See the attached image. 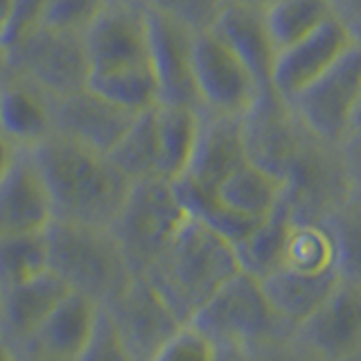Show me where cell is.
<instances>
[{"label": "cell", "mask_w": 361, "mask_h": 361, "mask_svg": "<svg viewBox=\"0 0 361 361\" xmlns=\"http://www.w3.org/2000/svg\"><path fill=\"white\" fill-rule=\"evenodd\" d=\"M142 5L169 18H176L190 30L203 32L214 25V20L226 7V0H142Z\"/></svg>", "instance_id": "34"}, {"label": "cell", "mask_w": 361, "mask_h": 361, "mask_svg": "<svg viewBox=\"0 0 361 361\" xmlns=\"http://www.w3.org/2000/svg\"><path fill=\"white\" fill-rule=\"evenodd\" d=\"M158 106L138 113L122 135V140L109 152L116 163L131 180L161 176V140H158ZM163 178V176H161Z\"/></svg>", "instance_id": "26"}, {"label": "cell", "mask_w": 361, "mask_h": 361, "mask_svg": "<svg viewBox=\"0 0 361 361\" xmlns=\"http://www.w3.org/2000/svg\"><path fill=\"white\" fill-rule=\"evenodd\" d=\"M73 289L54 274L43 271L41 276L20 282V285L3 291V314H0V332L14 345L37 330L56 305Z\"/></svg>", "instance_id": "21"}, {"label": "cell", "mask_w": 361, "mask_h": 361, "mask_svg": "<svg viewBox=\"0 0 361 361\" xmlns=\"http://www.w3.org/2000/svg\"><path fill=\"white\" fill-rule=\"evenodd\" d=\"M210 30L246 63V68L255 77V82L262 88V93L274 90L278 45L271 37L267 9L226 5Z\"/></svg>", "instance_id": "19"}, {"label": "cell", "mask_w": 361, "mask_h": 361, "mask_svg": "<svg viewBox=\"0 0 361 361\" xmlns=\"http://www.w3.org/2000/svg\"><path fill=\"white\" fill-rule=\"evenodd\" d=\"M158 140H161V176L176 180L183 176L195 149L199 113L190 106L158 104Z\"/></svg>", "instance_id": "27"}, {"label": "cell", "mask_w": 361, "mask_h": 361, "mask_svg": "<svg viewBox=\"0 0 361 361\" xmlns=\"http://www.w3.org/2000/svg\"><path fill=\"white\" fill-rule=\"evenodd\" d=\"M99 307L79 291H71L45 316L25 341L16 345L18 361H77L88 343Z\"/></svg>", "instance_id": "17"}, {"label": "cell", "mask_w": 361, "mask_h": 361, "mask_svg": "<svg viewBox=\"0 0 361 361\" xmlns=\"http://www.w3.org/2000/svg\"><path fill=\"white\" fill-rule=\"evenodd\" d=\"M195 82L201 111L244 116L262 95L246 63L212 30L195 34Z\"/></svg>", "instance_id": "9"}, {"label": "cell", "mask_w": 361, "mask_h": 361, "mask_svg": "<svg viewBox=\"0 0 361 361\" xmlns=\"http://www.w3.org/2000/svg\"><path fill=\"white\" fill-rule=\"evenodd\" d=\"M355 32H357V37L361 39V23H359V25H355Z\"/></svg>", "instance_id": "48"}, {"label": "cell", "mask_w": 361, "mask_h": 361, "mask_svg": "<svg viewBox=\"0 0 361 361\" xmlns=\"http://www.w3.org/2000/svg\"><path fill=\"white\" fill-rule=\"evenodd\" d=\"M325 226L334 240L338 276L361 287V201L353 195L325 219Z\"/></svg>", "instance_id": "32"}, {"label": "cell", "mask_w": 361, "mask_h": 361, "mask_svg": "<svg viewBox=\"0 0 361 361\" xmlns=\"http://www.w3.org/2000/svg\"><path fill=\"white\" fill-rule=\"evenodd\" d=\"M54 219L50 190L37 158L18 149L0 180V235L45 231Z\"/></svg>", "instance_id": "18"}, {"label": "cell", "mask_w": 361, "mask_h": 361, "mask_svg": "<svg viewBox=\"0 0 361 361\" xmlns=\"http://www.w3.org/2000/svg\"><path fill=\"white\" fill-rule=\"evenodd\" d=\"M0 314H3V289H0Z\"/></svg>", "instance_id": "49"}, {"label": "cell", "mask_w": 361, "mask_h": 361, "mask_svg": "<svg viewBox=\"0 0 361 361\" xmlns=\"http://www.w3.org/2000/svg\"><path fill=\"white\" fill-rule=\"evenodd\" d=\"M348 163H350V178H353V195L361 201V149L359 147H345Z\"/></svg>", "instance_id": "37"}, {"label": "cell", "mask_w": 361, "mask_h": 361, "mask_svg": "<svg viewBox=\"0 0 361 361\" xmlns=\"http://www.w3.org/2000/svg\"><path fill=\"white\" fill-rule=\"evenodd\" d=\"M285 185L255 163H244L217 188L214 197L228 210L251 219H264L282 201Z\"/></svg>", "instance_id": "24"}, {"label": "cell", "mask_w": 361, "mask_h": 361, "mask_svg": "<svg viewBox=\"0 0 361 361\" xmlns=\"http://www.w3.org/2000/svg\"><path fill=\"white\" fill-rule=\"evenodd\" d=\"M77 361H140L133 355V350L118 332L116 323L104 307H99L97 321L90 332L88 343L79 353Z\"/></svg>", "instance_id": "33"}, {"label": "cell", "mask_w": 361, "mask_h": 361, "mask_svg": "<svg viewBox=\"0 0 361 361\" xmlns=\"http://www.w3.org/2000/svg\"><path fill=\"white\" fill-rule=\"evenodd\" d=\"M9 77V54H7V45L0 39V84Z\"/></svg>", "instance_id": "44"}, {"label": "cell", "mask_w": 361, "mask_h": 361, "mask_svg": "<svg viewBox=\"0 0 361 361\" xmlns=\"http://www.w3.org/2000/svg\"><path fill=\"white\" fill-rule=\"evenodd\" d=\"M282 201L293 221H325L353 197L345 145L305 129L282 172Z\"/></svg>", "instance_id": "5"}, {"label": "cell", "mask_w": 361, "mask_h": 361, "mask_svg": "<svg viewBox=\"0 0 361 361\" xmlns=\"http://www.w3.org/2000/svg\"><path fill=\"white\" fill-rule=\"evenodd\" d=\"M341 361H361V350H359V353H355V355H350V357L341 359Z\"/></svg>", "instance_id": "46"}, {"label": "cell", "mask_w": 361, "mask_h": 361, "mask_svg": "<svg viewBox=\"0 0 361 361\" xmlns=\"http://www.w3.org/2000/svg\"><path fill=\"white\" fill-rule=\"evenodd\" d=\"M185 219L188 210L178 197L174 180L154 176L133 180L111 231L127 255L133 274L145 276Z\"/></svg>", "instance_id": "6"}, {"label": "cell", "mask_w": 361, "mask_h": 361, "mask_svg": "<svg viewBox=\"0 0 361 361\" xmlns=\"http://www.w3.org/2000/svg\"><path fill=\"white\" fill-rule=\"evenodd\" d=\"M30 152L48 183L54 219L102 228L116 224L133 180L109 154L56 131Z\"/></svg>", "instance_id": "1"}, {"label": "cell", "mask_w": 361, "mask_h": 361, "mask_svg": "<svg viewBox=\"0 0 361 361\" xmlns=\"http://www.w3.org/2000/svg\"><path fill=\"white\" fill-rule=\"evenodd\" d=\"M149 14V61L154 68L161 104L201 111L195 82V30L176 18L147 7Z\"/></svg>", "instance_id": "12"}, {"label": "cell", "mask_w": 361, "mask_h": 361, "mask_svg": "<svg viewBox=\"0 0 361 361\" xmlns=\"http://www.w3.org/2000/svg\"><path fill=\"white\" fill-rule=\"evenodd\" d=\"M338 16L336 0H278L267 9V23L278 52Z\"/></svg>", "instance_id": "30"}, {"label": "cell", "mask_w": 361, "mask_h": 361, "mask_svg": "<svg viewBox=\"0 0 361 361\" xmlns=\"http://www.w3.org/2000/svg\"><path fill=\"white\" fill-rule=\"evenodd\" d=\"M338 282H341V276L336 269L321 271V274H302V271L278 267L259 280V285L274 310L296 330V325L310 319L321 307Z\"/></svg>", "instance_id": "22"}, {"label": "cell", "mask_w": 361, "mask_h": 361, "mask_svg": "<svg viewBox=\"0 0 361 361\" xmlns=\"http://www.w3.org/2000/svg\"><path fill=\"white\" fill-rule=\"evenodd\" d=\"M291 224L293 219L289 214V208L285 206V201H280L278 208L267 214L251 231V235L235 244V253L237 259H240L242 271L251 274L257 280H262L271 271H276L282 262V255H285Z\"/></svg>", "instance_id": "25"}, {"label": "cell", "mask_w": 361, "mask_h": 361, "mask_svg": "<svg viewBox=\"0 0 361 361\" xmlns=\"http://www.w3.org/2000/svg\"><path fill=\"white\" fill-rule=\"evenodd\" d=\"M152 361H212V343L192 325H180Z\"/></svg>", "instance_id": "35"}, {"label": "cell", "mask_w": 361, "mask_h": 361, "mask_svg": "<svg viewBox=\"0 0 361 361\" xmlns=\"http://www.w3.org/2000/svg\"><path fill=\"white\" fill-rule=\"evenodd\" d=\"M210 343H231L244 350L276 338L293 336L289 325L269 302L259 280L246 271L235 274L188 321Z\"/></svg>", "instance_id": "4"}, {"label": "cell", "mask_w": 361, "mask_h": 361, "mask_svg": "<svg viewBox=\"0 0 361 361\" xmlns=\"http://www.w3.org/2000/svg\"><path fill=\"white\" fill-rule=\"evenodd\" d=\"M90 75L149 63V14L142 3L106 0L84 32Z\"/></svg>", "instance_id": "10"}, {"label": "cell", "mask_w": 361, "mask_h": 361, "mask_svg": "<svg viewBox=\"0 0 361 361\" xmlns=\"http://www.w3.org/2000/svg\"><path fill=\"white\" fill-rule=\"evenodd\" d=\"M106 0H16V11L5 34V43L34 27L86 32Z\"/></svg>", "instance_id": "23"}, {"label": "cell", "mask_w": 361, "mask_h": 361, "mask_svg": "<svg viewBox=\"0 0 361 361\" xmlns=\"http://www.w3.org/2000/svg\"><path fill=\"white\" fill-rule=\"evenodd\" d=\"M48 269V228L0 235V289L3 291L37 278Z\"/></svg>", "instance_id": "28"}, {"label": "cell", "mask_w": 361, "mask_h": 361, "mask_svg": "<svg viewBox=\"0 0 361 361\" xmlns=\"http://www.w3.org/2000/svg\"><path fill=\"white\" fill-rule=\"evenodd\" d=\"M9 75H18L45 95L63 97L90 82V59L82 32L34 27L5 43Z\"/></svg>", "instance_id": "7"}, {"label": "cell", "mask_w": 361, "mask_h": 361, "mask_svg": "<svg viewBox=\"0 0 361 361\" xmlns=\"http://www.w3.org/2000/svg\"><path fill=\"white\" fill-rule=\"evenodd\" d=\"M127 3H142V0H127Z\"/></svg>", "instance_id": "50"}, {"label": "cell", "mask_w": 361, "mask_h": 361, "mask_svg": "<svg viewBox=\"0 0 361 361\" xmlns=\"http://www.w3.org/2000/svg\"><path fill=\"white\" fill-rule=\"evenodd\" d=\"M338 14H341L350 25H359L361 23V0H336Z\"/></svg>", "instance_id": "39"}, {"label": "cell", "mask_w": 361, "mask_h": 361, "mask_svg": "<svg viewBox=\"0 0 361 361\" xmlns=\"http://www.w3.org/2000/svg\"><path fill=\"white\" fill-rule=\"evenodd\" d=\"M0 133L16 149H34L54 133L52 97L18 75L0 84Z\"/></svg>", "instance_id": "20"}, {"label": "cell", "mask_w": 361, "mask_h": 361, "mask_svg": "<svg viewBox=\"0 0 361 361\" xmlns=\"http://www.w3.org/2000/svg\"><path fill=\"white\" fill-rule=\"evenodd\" d=\"M18 149L14 145H11L3 133H0V180H3V176L7 174V169L11 167V163H14Z\"/></svg>", "instance_id": "40"}, {"label": "cell", "mask_w": 361, "mask_h": 361, "mask_svg": "<svg viewBox=\"0 0 361 361\" xmlns=\"http://www.w3.org/2000/svg\"><path fill=\"white\" fill-rule=\"evenodd\" d=\"M135 116L138 113L106 99L90 86L52 99L54 131L104 154L122 140Z\"/></svg>", "instance_id": "16"}, {"label": "cell", "mask_w": 361, "mask_h": 361, "mask_svg": "<svg viewBox=\"0 0 361 361\" xmlns=\"http://www.w3.org/2000/svg\"><path fill=\"white\" fill-rule=\"evenodd\" d=\"M16 11V0H0V39H5V34L11 25Z\"/></svg>", "instance_id": "41"}, {"label": "cell", "mask_w": 361, "mask_h": 361, "mask_svg": "<svg viewBox=\"0 0 361 361\" xmlns=\"http://www.w3.org/2000/svg\"><path fill=\"white\" fill-rule=\"evenodd\" d=\"M305 355L293 341V336L276 338V341L262 343L257 348L246 350V361H302Z\"/></svg>", "instance_id": "36"}, {"label": "cell", "mask_w": 361, "mask_h": 361, "mask_svg": "<svg viewBox=\"0 0 361 361\" xmlns=\"http://www.w3.org/2000/svg\"><path fill=\"white\" fill-rule=\"evenodd\" d=\"M50 271L73 291L109 305L135 278L111 228L52 219L48 226Z\"/></svg>", "instance_id": "3"}, {"label": "cell", "mask_w": 361, "mask_h": 361, "mask_svg": "<svg viewBox=\"0 0 361 361\" xmlns=\"http://www.w3.org/2000/svg\"><path fill=\"white\" fill-rule=\"evenodd\" d=\"M305 357L341 361L361 350V287L341 280L310 319L293 330Z\"/></svg>", "instance_id": "13"}, {"label": "cell", "mask_w": 361, "mask_h": 361, "mask_svg": "<svg viewBox=\"0 0 361 361\" xmlns=\"http://www.w3.org/2000/svg\"><path fill=\"white\" fill-rule=\"evenodd\" d=\"M0 361H18L16 350L7 341V336L0 332Z\"/></svg>", "instance_id": "43"}, {"label": "cell", "mask_w": 361, "mask_h": 361, "mask_svg": "<svg viewBox=\"0 0 361 361\" xmlns=\"http://www.w3.org/2000/svg\"><path fill=\"white\" fill-rule=\"evenodd\" d=\"M280 267L302 274L336 269L334 240L325 221H293Z\"/></svg>", "instance_id": "31"}, {"label": "cell", "mask_w": 361, "mask_h": 361, "mask_svg": "<svg viewBox=\"0 0 361 361\" xmlns=\"http://www.w3.org/2000/svg\"><path fill=\"white\" fill-rule=\"evenodd\" d=\"M248 163L244 140V116L201 111L199 131L190 163L176 183L214 195L237 167Z\"/></svg>", "instance_id": "11"}, {"label": "cell", "mask_w": 361, "mask_h": 361, "mask_svg": "<svg viewBox=\"0 0 361 361\" xmlns=\"http://www.w3.org/2000/svg\"><path fill=\"white\" fill-rule=\"evenodd\" d=\"M240 271L233 242L188 214L145 278L185 325L201 305Z\"/></svg>", "instance_id": "2"}, {"label": "cell", "mask_w": 361, "mask_h": 361, "mask_svg": "<svg viewBox=\"0 0 361 361\" xmlns=\"http://www.w3.org/2000/svg\"><path fill=\"white\" fill-rule=\"evenodd\" d=\"M359 41L355 27L338 14L300 41L278 52L274 90L282 99L296 97L316 77L334 66Z\"/></svg>", "instance_id": "15"}, {"label": "cell", "mask_w": 361, "mask_h": 361, "mask_svg": "<svg viewBox=\"0 0 361 361\" xmlns=\"http://www.w3.org/2000/svg\"><path fill=\"white\" fill-rule=\"evenodd\" d=\"M361 99V39L341 59L287 99L302 124L323 140L345 145Z\"/></svg>", "instance_id": "8"}, {"label": "cell", "mask_w": 361, "mask_h": 361, "mask_svg": "<svg viewBox=\"0 0 361 361\" xmlns=\"http://www.w3.org/2000/svg\"><path fill=\"white\" fill-rule=\"evenodd\" d=\"M302 361H327V359H321V357H305Z\"/></svg>", "instance_id": "47"}, {"label": "cell", "mask_w": 361, "mask_h": 361, "mask_svg": "<svg viewBox=\"0 0 361 361\" xmlns=\"http://www.w3.org/2000/svg\"><path fill=\"white\" fill-rule=\"evenodd\" d=\"M104 310L140 361H152L161 345L183 325L145 276H135Z\"/></svg>", "instance_id": "14"}, {"label": "cell", "mask_w": 361, "mask_h": 361, "mask_svg": "<svg viewBox=\"0 0 361 361\" xmlns=\"http://www.w3.org/2000/svg\"><path fill=\"white\" fill-rule=\"evenodd\" d=\"M345 147H359V149H361V99H359L357 111H355L353 127H350V135H348Z\"/></svg>", "instance_id": "42"}, {"label": "cell", "mask_w": 361, "mask_h": 361, "mask_svg": "<svg viewBox=\"0 0 361 361\" xmlns=\"http://www.w3.org/2000/svg\"><path fill=\"white\" fill-rule=\"evenodd\" d=\"M278 0H226V5H246V7H255V9H269Z\"/></svg>", "instance_id": "45"}, {"label": "cell", "mask_w": 361, "mask_h": 361, "mask_svg": "<svg viewBox=\"0 0 361 361\" xmlns=\"http://www.w3.org/2000/svg\"><path fill=\"white\" fill-rule=\"evenodd\" d=\"M88 86L97 90L99 95L116 102V104L129 109L133 113H142L161 104L158 95V82L154 75L152 61L129 68H118V71L93 73Z\"/></svg>", "instance_id": "29"}, {"label": "cell", "mask_w": 361, "mask_h": 361, "mask_svg": "<svg viewBox=\"0 0 361 361\" xmlns=\"http://www.w3.org/2000/svg\"><path fill=\"white\" fill-rule=\"evenodd\" d=\"M212 361H246V350L231 343H212Z\"/></svg>", "instance_id": "38"}]
</instances>
